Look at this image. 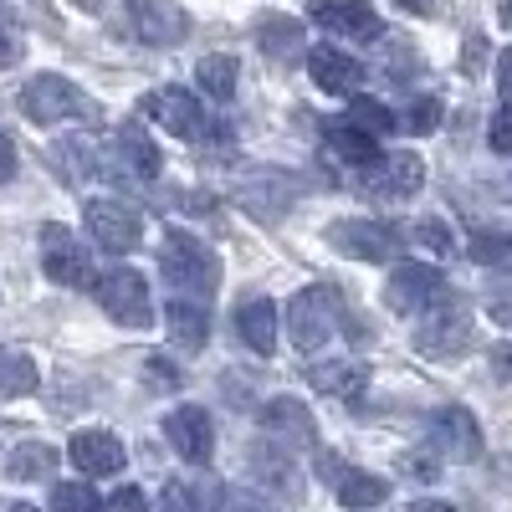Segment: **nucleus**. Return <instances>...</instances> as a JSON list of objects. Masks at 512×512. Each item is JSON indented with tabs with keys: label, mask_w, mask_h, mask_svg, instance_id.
I'll list each match as a JSON object with an SVG mask.
<instances>
[{
	"label": "nucleus",
	"mask_w": 512,
	"mask_h": 512,
	"mask_svg": "<svg viewBox=\"0 0 512 512\" xmlns=\"http://www.w3.org/2000/svg\"><path fill=\"white\" fill-rule=\"evenodd\" d=\"M251 472L277 492H297V472H292V451H272V446H251Z\"/></svg>",
	"instance_id": "nucleus-28"
},
{
	"label": "nucleus",
	"mask_w": 512,
	"mask_h": 512,
	"mask_svg": "<svg viewBox=\"0 0 512 512\" xmlns=\"http://www.w3.org/2000/svg\"><path fill=\"white\" fill-rule=\"evenodd\" d=\"M256 47H262L272 62L303 57V21H292V16H267L262 26H256Z\"/></svg>",
	"instance_id": "nucleus-24"
},
{
	"label": "nucleus",
	"mask_w": 512,
	"mask_h": 512,
	"mask_svg": "<svg viewBox=\"0 0 512 512\" xmlns=\"http://www.w3.org/2000/svg\"><path fill=\"white\" fill-rule=\"evenodd\" d=\"M41 272L62 287H93V256L82 251V241L67 226L47 221L41 226Z\"/></svg>",
	"instance_id": "nucleus-7"
},
{
	"label": "nucleus",
	"mask_w": 512,
	"mask_h": 512,
	"mask_svg": "<svg viewBox=\"0 0 512 512\" xmlns=\"http://www.w3.org/2000/svg\"><path fill=\"white\" fill-rule=\"evenodd\" d=\"M400 6H405V11H420V16H431L436 0H400Z\"/></svg>",
	"instance_id": "nucleus-46"
},
{
	"label": "nucleus",
	"mask_w": 512,
	"mask_h": 512,
	"mask_svg": "<svg viewBox=\"0 0 512 512\" xmlns=\"http://www.w3.org/2000/svg\"><path fill=\"white\" fill-rule=\"evenodd\" d=\"M103 512H149V497H144L139 487H118V492L103 502Z\"/></svg>",
	"instance_id": "nucleus-38"
},
{
	"label": "nucleus",
	"mask_w": 512,
	"mask_h": 512,
	"mask_svg": "<svg viewBox=\"0 0 512 512\" xmlns=\"http://www.w3.org/2000/svg\"><path fill=\"white\" fill-rule=\"evenodd\" d=\"M159 267H164V282L180 297H190V303H210V292H216V282H221L216 251H210L205 241H195V236H185V231H164Z\"/></svg>",
	"instance_id": "nucleus-1"
},
{
	"label": "nucleus",
	"mask_w": 512,
	"mask_h": 512,
	"mask_svg": "<svg viewBox=\"0 0 512 512\" xmlns=\"http://www.w3.org/2000/svg\"><path fill=\"white\" fill-rule=\"evenodd\" d=\"M308 16H313L323 31L349 36V41H369V36L384 31V21H379V11L369 6V0H313Z\"/></svg>",
	"instance_id": "nucleus-13"
},
{
	"label": "nucleus",
	"mask_w": 512,
	"mask_h": 512,
	"mask_svg": "<svg viewBox=\"0 0 512 512\" xmlns=\"http://www.w3.org/2000/svg\"><path fill=\"white\" fill-rule=\"evenodd\" d=\"M308 379L318 384L323 395H333V400H359L369 374H364L354 359H328V364H313V369H308Z\"/></svg>",
	"instance_id": "nucleus-22"
},
{
	"label": "nucleus",
	"mask_w": 512,
	"mask_h": 512,
	"mask_svg": "<svg viewBox=\"0 0 512 512\" xmlns=\"http://www.w3.org/2000/svg\"><path fill=\"white\" fill-rule=\"evenodd\" d=\"M236 333H241V344L251 354H272L277 349V303L272 297H246V303L236 308Z\"/></svg>",
	"instance_id": "nucleus-19"
},
{
	"label": "nucleus",
	"mask_w": 512,
	"mask_h": 512,
	"mask_svg": "<svg viewBox=\"0 0 512 512\" xmlns=\"http://www.w3.org/2000/svg\"><path fill=\"white\" fill-rule=\"evenodd\" d=\"M441 292H446V282L431 262H405V267L390 272V282H384V308L390 313H420V308H431Z\"/></svg>",
	"instance_id": "nucleus-8"
},
{
	"label": "nucleus",
	"mask_w": 512,
	"mask_h": 512,
	"mask_svg": "<svg viewBox=\"0 0 512 512\" xmlns=\"http://www.w3.org/2000/svg\"><path fill=\"white\" fill-rule=\"evenodd\" d=\"M164 328L180 349H205L210 338V308L205 303H190V297H169L164 303Z\"/></svg>",
	"instance_id": "nucleus-21"
},
{
	"label": "nucleus",
	"mask_w": 512,
	"mask_h": 512,
	"mask_svg": "<svg viewBox=\"0 0 512 512\" xmlns=\"http://www.w3.org/2000/svg\"><path fill=\"white\" fill-rule=\"evenodd\" d=\"M21 113L31 123H67L88 113V98L77 93V82H67L62 72H36L21 88Z\"/></svg>",
	"instance_id": "nucleus-4"
},
{
	"label": "nucleus",
	"mask_w": 512,
	"mask_h": 512,
	"mask_svg": "<svg viewBox=\"0 0 512 512\" xmlns=\"http://www.w3.org/2000/svg\"><path fill=\"white\" fill-rule=\"evenodd\" d=\"M431 441H436L441 456H451V461H482V451H487L482 425L472 420V410H461V405H451V410H441V415L431 420Z\"/></svg>",
	"instance_id": "nucleus-15"
},
{
	"label": "nucleus",
	"mask_w": 512,
	"mask_h": 512,
	"mask_svg": "<svg viewBox=\"0 0 512 512\" xmlns=\"http://www.w3.org/2000/svg\"><path fill=\"white\" fill-rule=\"evenodd\" d=\"M318 477H323V482H333L338 502H344V507H354V512H364V507H379L384 497H390V482H384V477H374V472H359V466H344L338 456H318Z\"/></svg>",
	"instance_id": "nucleus-12"
},
{
	"label": "nucleus",
	"mask_w": 512,
	"mask_h": 512,
	"mask_svg": "<svg viewBox=\"0 0 512 512\" xmlns=\"http://www.w3.org/2000/svg\"><path fill=\"white\" fill-rule=\"evenodd\" d=\"M164 441L185 461H210V451H216V425H210V415L200 405H180L164 415Z\"/></svg>",
	"instance_id": "nucleus-14"
},
{
	"label": "nucleus",
	"mask_w": 512,
	"mask_h": 512,
	"mask_svg": "<svg viewBox=\"0 0 512 512\" xmlns=\"http://www.w3.org/2000/svg\"><path fill=\"white\" fill-rule=\"evenodd\" d=\"M11 175H16V144L0 134V180H11Z\"/></svg>",
	"instance_id": "nucleus-44"
},
{
	"label": "nucleus",
	"mask_w": 512,
	"mask_h": 512,
	"mask_svg": "<svg viewBox=\"0 0 512 512\" xmlns=\"http://www.w3.org/2000/svg\"><path fill=\"white\" fill-rule=\"evenodd\" d=\"M492 379H512V338H502V344H492Z\"/></svg>",
	"instance_id": "nucleus-41"
},
{
	"label": "nucleus",
	"mask_w": 512,
	"mask_h": 512,
	"mask_svg": "<svg viewBox=\"0 0 512 512\" xmlns=\"http://www.w3.org/2000/svg\"><path fill=\"white\" fill-rule=\"evenodd\" d=\"M502 195H507V205H512V175H507V185H502Z\"/></svg>",
	"instance_id": "nucleus-49"
},
{
	"label": "nucleus",
	"mask_w": 512,
	"mask_h": 512,
	"mask_svg": "<svg viewBox=\"0 0 512 512\" xmlns=\"http://www.w3.org/2000/svg\"><path fill=\"white\" fill-rule=\"evenodd\" d=\"M349 123H354V128H364L369 139L395 134V113L384 108V103H374V98H354V103H349Z\"/></svg>",
	"instance_id": "nucleus-32"
},
{
	"label": "nucleus",
	"mask_w": 512,
	"mask_h": 512,
	"mask_svg": "<svg viewBox=\"0 0 512 512\" xmlns=\"http://www.w3.org/2000/svg\"><path fill=\"white\" fill-rule=\"evenodd\" d=\"M410 512H456V507H451V502H415Z\"/></svg>",
	"instance_id": "nucleus-47"
},
{
	"label": "nucleus",
	"mask_w": 512,
	"mask_h": 512,
	"mask_svg": "<svg viewBox=\"0 0 512 512\" xmlns=\"http://www.w3.org/2000/svg\"><path fill=\"white\" fill-rule=\"evenodd\" d=\"M67 456L77 461L82 477H113V472H123V446L108 431H77Z\"/></svg>",
	"instance_id": "nucleus-18"
},
{
	"label": "nucleus",
	"mask_w": 512,
	"mask_h": 512,
	"mask_svg": "<svg viewBox=\"0 0 512 512\" xmlns=\"http://www.w3.org/2000/svg\"><path fill=\"white\" fill-rule=\"evenodd\" d=\"M395 128H410V134H436V128H441V103H436V98H415V103L395 118Z\"/></svg>",
	"instance_id": "nucleus-34"
},
{
	"label": "nucleus",
	"mask_w": 512,
	"mask_h": 512,
	"mask_svg": "<svg viewBox=\"0 0 512 512\" xmlns=\"http://www.w3.org/2000/svg\"><path fill=\"white\" fill-rule=\"evenodd\" d=\"M21 52H26V41H21V26L0 11V67H16L21 62Z\"/></svg>",
	"instance_id": "nucleus-35"
},
{
	"label": "nucleus",
	"mask_w": 512,
	"mask_h": 512,
	"mask_svg": "<svg viewBox=\"0 0 512 512\" xmlns=\"http://www.w3.org/2000/svg\"><path fill=\"white\" fill-rule=\"evenodd\" d=\"M113 154L123 164V175H134V180H154L159 175V144L144 134L139 123H123L118 134H113Z\"/></svg>",
	"instance_id": "nucleus-20"
},
{
	"label": "nucleus",
	"mask_w": 512,
	"mask_h": 512,
	"mask_svg": "<svg viewBox=\"0 0 512 512\" xmlns=\"http://www.w3.org/2000/svg\"><path fill=\"white\" fill-rule=\"evenodd\" d=\"M88 231L103 251H134L139 236H144V221H139V210L134 205H123V200H88Z\"/></svg>",
	"instance_id": "nucleus-9"
},
{
	"label": "nucleus",
	"mask_w": 512,
	"mask_h": 512,
	"mask_svg": "<svg viewBox=\"0 0 512 512\" xmlns=\"http://www.w3.org/2000/svg\"><path fill=\"white\" fill-rule=\"evenodd\" d=\"M52 507L57 512H103V497L88 487V482H62L52 492Z\"/></svg>",
	"instance_id": "nucleus-33"
},
{
	"label": "nucleus",
	"mask_w": 512,
	"mask_h": 512,
	"mask_svg": "<svg viewBox=\"0 0 512 512\" xmlns=\"http://www.w3.org/2000/svg\"><path fill=\"white\" fill-rule=\"evenodd\" d=\"M149 374H154V379H149L154 390H180V384H185V379H180V369L169 364V359H159V354L149 359Z\"/></svg>",
	"instance_id": "nucleus-40"
},
{
	"label": "nucleus",
	"mask_w": 512,
	"mask_h": 512,
	"mask_svg": "<svg viewBox=\"0 0 512 512\" xmlns=\"http://www.w3.org/2000/svg\"><path fill=\"white\" fill-rule=\"evenodd\" d=\"M262 425L272 436H292V441H313V415L303 400H292V395H277L262 405Z\"/></svg>",
	"instance_id": "nucleus-23"
},
{
	"label": "nucleus",
	"mask_w": 512,
	"mask_h": 512,
	"mask_svg": "<svg viewBox=\"0 0 512 512\" xmlns=\"http://www.w3.org/2000/svg\"><path fill=\"white\" fill-rule=\"evenodd\" d=\"M36 384H41V374H36V364H31L26 354H16V349H0V400L31 395Z\"/></svg>",
	"instance_id": "nucleus-29"
},
{
	"label": "nucleus",
	"mask_w": 512,
	"mask_h": 512,
	"mask_svg": "<svg viewBox=\"0 0 512 512\" xmlns=\"http://www.w3.org/2000/svg\"><path fill=\"white\" fill-rule=\"evenodd\" d=\"M415 236H420V241H425V246H436V251H446V246H451V236H446V231H441V226H436V221H425V226H420V231H415Z\"/></svg>",
	"instance_id": "nucleus-43"
},
{
	"label": "nucleus",
	"mask_w": 512,
	"mask_h": 512,
	"mask_svg": "<svg viewBox=\"0 0 512 512\" xmlns=\"http://www.w3.org/2000/svg\"><path fill=\"white\" fill-rule=\"evenodd\" d=\"M415 349L431 354V359H456V354L472 349V318H466V308H461L456 292H451V297H446V292L436 297V313L420 323Z\"/></svg>",
	"instance_id": "nucleus-3"
},
{
	"label": "nucleus",
	"mask_w": 512,
	"mask_h": 512,
	"mask_svg": "<svg viewBox=\"0 0 512 512\" xmlns=\"http://www.w3.org/2000/svg\"><path fill=\"white\" fill-rule=\"evenodd\" d=\"M497 93H502V98L512 103V47H507V52L497 57Z\"/></svg>",
	"instance_id": "nucleus-42"
},
{
	"label": "nucleus",
	"mask_w": 512,
	"mask_h": 512,
	"mask_svg": "<svg viewBox=\"0 0 512 512\" xmlns=\"http://www.w3.org/2000/svg\"><path fill=\"white\" fill-rule=\"evenodd\" d=\"M323 134H328V149H333L338 159H349V164H359V169L379 159V139H369L364 128H354L349 118H344V123H328Z\"/></svg>",
	"instance_id": "nucleus-26"
},
{
	"label": "nucleus",
	"mask_w": 512,
	"mask_h": 512,
	"mask_svg": "<svg viewBox=\"0 0 512 512\" xmlns=\"http://www.w3.org/2000/svg\"><path fill=\"white\" fill-rule=\"evenodd\" d=\"M221 512H277V507H272L262 492H241V487H236V492H226V507H221Z\"/></svg>",
	"instance_id": "nucleus-39"
},
{
	"label": "nucleus",
	"mask_w": 512,
	"mask_h": 512,
	"mask_svg": "<svg viewBox=\"0 0 512 512\" xmlns=\"http://www.w3.org/2000/svg\"><path fill=\"white\" fill-rule=\"evenodd\" d=\"M487 144H492L497 154H512V103L492 113V128H487Z\"/></svg>",
	"instance_id": "nucleus-37"
},
{
	"label": "nucleus",
	"mask_w": 512,
	"mask_h": 512,
	"mask_svg": "<svg viewBox=\"0 0 512 512\" xmlns=\"http://www.w3.org/2000/svg\"><path fill=\"white\" fill-rule=\"evenodd\" d=\"M52 466H57V451L47 441H21L6 456V477L11 482H41V477H52Z\"/></svg>",
	"instance_id": "nucleus-25"
},
{
	"label": "nucleus",
	"mask_w": 512,
	"mask_h": 512,
	"mask_svg": "<svg viewBox=\"0 0 512 512\" xmlns=\"http://www.w3.org/2000/svg\"><path fill=\"white\" fill-rule=\"evenodd\" d=\"M236 72H241V67H236V57H226V52L205 57V62L195 67L205 98H216V103H231V98H236Z\"/></svg>",
	"instance_id": "nucleus-27"
},
{
	"label": "nucleus",
	"mask_w": 512,
	"mask_h": 512,
	"mask_svg": "<svg viewBox=\"0 0 512 512\" xmlns=\"http://www.w3.org/2000/svg\"><path fill=\"white\" fill-rule=\"evenodd\" d=\"M200 497H205V492H195L190 482H169V487H164V512H205Z\"/></svg>",
	"instance_id": "nucleus-36"
},
{
	"label": "nucleus",
	"mask_w": 512,
	"mask_h": 512,
	"mask_svg": "<svg viewBox=\"0 0 512 512\" xmlns=\"http://www.w3.org/2000/svg\"><path fill=\"white\" fill-rule=\"evenodd\" d=\"M308 72H313L318 88L333 93V98H354L359 82H364V67L349 52H338V47H313L308 52Z\"/></svg>",
	"instance_id": "nucleus-17"
},
{
	"label": "nucleus",
	"mask_w": 512,
	"mask_h": 512,
	"mask_svg": "<svg viewBox=\"0 0 512 512\" xmlns=\"http://www.w3.org/2000/svg\"><path fill=\"white\" fill-rule=\"evenodd\" d=\"M93 287H98V303H103V313H108L113 323H123V328H149V323H154L149 282H144L134 267H118V272L98 277Z\"/></svg>",
	"instance_id": "nucleus-5"
},
{
	"label": "nucleus",
	"mask_w": 512,
	"mask_h": 512,
	"mask_svg": "<svg viewBox=\"0 0 512 512\" xmlns=\"http://www.w3.org/2000/svg\"><path fill=\"white\" fill-rule=\"evenodd\" d=\"M328 246L354 256V262H395V256H405V231L390 226V221L354 216V221L328 226Z\"/></svg>",
	"instance_id": "nucleus-2"
},
{
	"label": "nucleus",
	"mask_w": 512,
	"mask_h": 512,
	"mask_svg": "<svg viewBox=\"0 0 512 512\" xmlns=\"http://www.w3.org/2000/svg\"><path fill=\"white\" fill-rule=\"evenodd\" d=\"M466 256L487 272H512V236L507 231H477L472 246H466Z\"/></svg>",
	"instance_id": "nucleus-30"
},
{
	"label": "nucleus",
	"mask_w": 512,
	"mask_h": 512,
	"mask_svg": "<svg viewBox=\"0 0 512 512\" xmlns=\"http://www.w3.org/2000/svg\"><path fill=\"white\" fill-rule=\"evenodd\" d=\"M420 185H425L420 154H379L374 164H364V190H374L379 200H410Z\"/></svg>",
	"instance_id": "nucleus-10"
},
{
	"label": "nucleus",
	"mask_w": 512,
	"mask_h": 512,
	"mask_svg": "<svg viewBox=\"0 0 512 512\" xmlns=\"http://www.w3.org/2000/svg\"><path fill=\"white\" fill-rule=\"evenodd\" d=\"M11 512H41V507H31V502H16V507H11Z\"/></svg>",
	"instance_id": "nucleus-48"
},
{
	"label": "nucleus",
	"mask_w": 512,
	"mask_h": 512,
	"mask_svg": "<svg viewBox=\"0 0 512 512\" xmlns=\"http://www.w3.org/2000/svg\"><path fill=\"white\" fill-rule=\"evenodd\" d=\"M487 308H492L497 323H512V292H492V303H487Z\"/></svg>",
	"instance_id": "nucleus-45"
},
{
	"label": "nucleus",
	"mask_w": 512,
	"mask_h": 512,
	"mask_svg": "<svg viewBox=\"0 0 512 512\" xmlns=\"http://www.w3.org/2000/svg\"><path fill=\"white\" fill-rule=\"evenodd\" d=\"M333 313H338V297L328 287H303L287 303V338L303 354L318 349V344H328V338H333Z\"/></svg>",
	"instance_id": "nucleus-6"
},
{
	"label": "nucleus",
	"mask_w": 512,
	"mask_h": 512,
	"mask_svg": "<svg viewBox=\"0 0 512 512\" xmlns=\"http://www.w3.org/2000/svg\"><path fill=\"white\" fill-rule=\"evenodd\" d=\"M128 6H134V31L149 47H175V41H185L190 21L175 0H128Z\"/></svg>",
	"instance_id": "nucleus-16"
},
{
	"label": "nucleus",
	"mask_w": 512,
	"mask_h": 512,
	"mask_svg": "<svg viewBox=\"0 0 512 512\" xmlns=\"http://www.w3.org/2000/svg\"><path fill=\"white\" fill-rule=\"evenodd\" d=\"M144 113L164 128V134H175V139H200V128H205V108L185 88H154L144 98Z\"/></svg>",
	"instance_id": "nucleus-11"
},
{
	"label": "nucleus",
	"mask_w": 512,
	"mask_h": 512,
	"mask_svg": "<svg viewBox=\"0 0 512 512\" xmlns=\"http://www.w3.org/2000/svg\"><path fill=\"white\" fill-rule=\"evenodd\" d=\"M52 159H57V169H62V180H72V185H82V180L98 175V154L82 144V139H62V144L52 149Z\"/></svg>",
	"instance_id": "nucleus-31"
}]
</instances>
